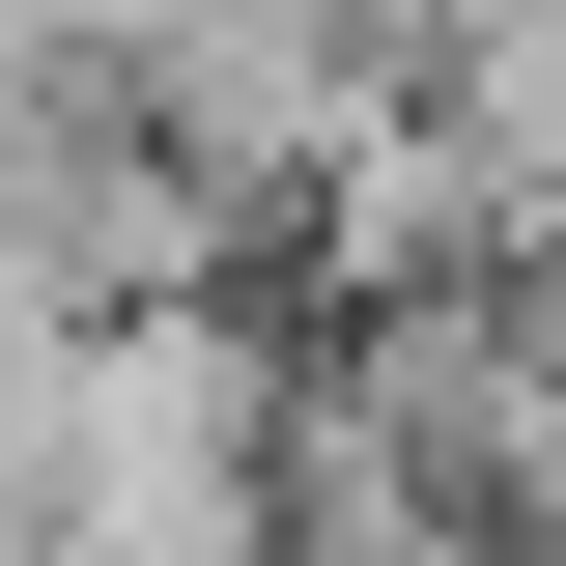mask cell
Returning <instances> with one entry per match:
<instances>
[{"instance_id":"3","label":"cell","mask_w":566,"mask_h":566,"mask_svg":"<svg viewBox=\"0 0 566 566\" xmlns=\"http://www.w3.org/2000/svg\"><path fill=\"white\" fill-rule=\"evenodd\" d=\"M29 397H57V340L0 312V566H29Z\"/></svg>"},{"instance_id":"1","label":"cell","mask_w":566,"mask_h":566,"mask_svg":"<svg viewBox=\"0 0 566 566\" xmlns=\"http://www.w3.org/2000/svg\"><path fill=\"white\" fill-rule=\"evenodd\" d=\"M283 538V312L199 283V312H114L29 397V566H255Z\"/></svg>"},{"instance_id":"2","label":"cell","mask_w":566,"mask_h":566,"mask_svg":"<svg viewBox=\"0 0 566 566\" xmlns=\"http://www.w3.org/2000/svg\"><path fill=\"white\" fill-rule=\"evenodd\" d=\"M312 397L368 424V482H397L424 538H538V510H566L538 283H397V312H340V340H312Z\"/></svg>"}]
</instances>
